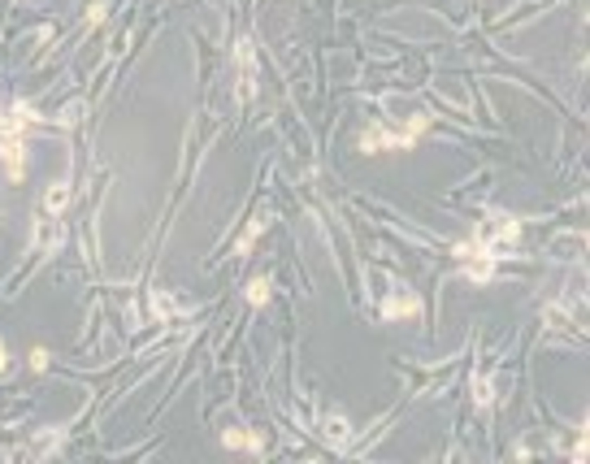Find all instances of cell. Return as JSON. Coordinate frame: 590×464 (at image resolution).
<instances>
[{
	"label": "cell",
	"mask_w": 590,
	"mask_h": 464,
	"mask_svg": "<svg viewBox=\"0 0 590 464\" xmlns=\"http://www.w3.org/2000/svg\"><path fill=\"white\" fill-rule=\"evenodd\" d=\"M0 165L9 183H27V139L18 131H0Z\"/></svg>",
	"instance_id": "2"
},
{
	"label": "cell",
	"mask_w": 590,
	"mask_h": 464,
	"mask_svg": "<svg viewBox=\"0 0 590 464\" xmlns=\"http://www.w3.org/2000/svg\"><path fill=\"white\" fill-rule=\"evenodd\" d=\"M222 447L226 451H256V456H261L265 451V438L261 434H243V430H226L222 434Z\"/></svg>",
	"instance_id": "4"
},
{
	"label": "cell",
	"mask_w": 590,
	"mask_h": 464,
	"mask_svg": "<svg viewBox=\"0 0 590 464\" xmlns=\"http://www.w3.org/2000/svg\"><path fill=\"white\" fill-rule=\"evenodd\" d=\"M239 65H243V87H239V96L248 100V96H252V44H248V39L239 44Z\"/></svg>",
	"instance_id": "8"
},
{
	"label": "cell",
	"mask_w": 590,
	"mask_h": 464,
	"mask_svg": "<svg viewBox=\"0 0 590 464\" xmlns=\"http://www.w3.org/2000/svg\"><path fill=\"white\" fill-rule=\"evenodd\" d=\"M105 9H109V5H105V0H96V5H91V18H87V22H91V27H96V22H105Z\"/></svg>",
	"instance_id": "13"
},
{
	"label": "cell",
	"mask_w": 590,
	"mask_h": 464,
	"mask_svg": "<svg viewBox=\"0 0 590 464\" xmlns=\"http://www.w3.org/2000/svg\"><path fill=\"white\" fill-rule=\"evenodd\" d=\"M425 126H430V117L425 113H413V122H408V131H391V126H382V122H373L369 131L361 135V152H382V148H399V152H408V148H417V139L425 135Z\"/></svg>",
	"instance_id": "1"
},
{
	"label": "cell",
	"mask_w": 590,
	"mask_h": 464,
	"mask_svg": "<svg viewBox=\"0 0 590 464\" xmlns=\"http://www.w3.org/2000/svg\"><path fill=\"white\" fill-rule=\"evenodd\" d=\"M265 299H269V278H252V282H248V304L261 308Z\"/></svg>",
	"instance_id": "10"
},
{
	"label": "cell",
	"mask_w": 590,
	"mask_h": 464,
	"mask_svg": "<svg viewBox=\"0 0 590 464\" xmlns=\"http://www.w3.org/2000/svg\"><path fill=\"white\" fill-rule=\"evenodd\" d=\"M61 239H65V235H61V226L39 221V243H44V247H61Z\"/></svg>",
	"instance_id": "11"
},
{
	"label": "cell",
	"mask_w": 590,
	"mask_h": 464,
	"mask_svg": "<svg viewBox=\"0 0 590 464\" xmlns=\"http://www.w3.org/2000/svg\"><path fill=\"white\" fill-rule=\"evenodd\" d=\"M265 226H269L265 217H256V221L248 226V235L239 239V247H235V252H239V256H243V252H252V243H256V239H261V235H265Z\"/></svg>",
	"instance_id": "9"
},
{
	"label": "cell",
	"mask_w": 590,
	"mask_h": 464,
	"mask_svg": "<svg viewBox=\"0 0 590 464\" xmlns=\"http://www.w3.org/2000/svg\"><path fill=\"white\" fill-rule=\"evenodd\" d=\"M65 204H70V183H53V187L44 191V213L61 217V213H65Z\"/></svg>",
	"instance_id": "6"
},
{
	"label": "cell",
	"mask_w": 590,
	"mask_h": 464,
	"mask_svg": "<svg viewBox=\"0 0 590 464\" xmlns=\"http://www.w3.org/2000/svg\"><path fill=\"white\" fill-rule=\"evenodd\" d=\"M382 317H387V321H395V317H421V299L413 291L387 295V299H382Z\"/></svg>",
	"instance_id": "3"
},
{
	"label": "cell",
	"mask_w": 590,
	"mask_h": 464,
	"mask_svg": "<svg viewBox=\"0 0 590 464\" xmlns=\"http://www.w3.org/2000/svg\"><path fill=\"white\" fill-rule=\"evenodd\" d=\"M495 226H491V235H486V243H491L495 252H499V243H512V239H517L521 235V221L517 217H491Z\"/></svg>",
	"instance_id": "5"
},
{
	"label": "cell",
	"mask_w": 590,
	"mask_h": 464,
	"mask_svg": "<svg viewBox=\"0 0 590 464\" xmlns=\"http://www.w3.org/2000/svg\"><path fill=\"white\" fill-rule=\"evenodd\" d=\"M9 369V352H5V343H0V373Z\"/></svg>",
	"instance_id": "14"
},
{
	"label": "cell",
	"mask_w": 590,
	"mask_h": 464,
	"mask_svg": "<svg viewBox=\"0 0 590 464\" xmlns=\"http://www.w3.org/2000/svg\"><path fill=\"white\" fill-rule=\"evenodd\" d=\"M27 365H31L35 373H44V369H48V352H44V347H31V356H27Z\"/></svg>",
	"instance_id": "12"
},
{
	"label": "cell",
	"mask_w": 590,
	"mask_h": 464,
	"mask_svg": "<svg viewBox=\"0 0 590 464\" xmlns=\"http://www.w3.org/2000/svg\"><path fill=\"white\" fill-rule=\"evenodd\" d=\"M9 113L18 117V122H27V126H39V122H48L35 105H27V100H13V105H9Z\"/></svg>",
	"instance_id": "7"
}]
</instances>
